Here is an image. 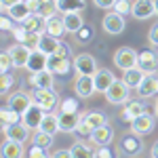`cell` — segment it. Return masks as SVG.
<instances>
[{
  "instance_id": "cell-1",
  "label": "cell",
  "mask_w": 158,
  "mask_h": 158,
  "mask_svg": "<svg viewBox=\"0 0 158 158\" xmlns=\"http://www.w3.org/2000/svg\"><path fill=\"white\" fill-rule=\"evenodd\" d=\"M30 95H32V101L40 106L44 112H53V110L59 108V95L55 89H38V86H32L30 89Z\"/></svg>"
},
{
  "instance_id": "cell-2",
  "label": "cell",
  "mask_w": 158,
  "mask_h": 158,
  "mask_svg": "<svg viewBox=\"0 0 158 158\" xmlns=\"http://www.w3.org/2000/svg\"><path fill=\"white\" fill-rule=\"evenodd\" d=\"M106 99H108V103H112V106H124L131 99V86L127 85L122 78H116L112 82V86L106 91Z\"/></svg>"
},
{
  "instance_id": "cell-3",
  "label": "cell",
  "mask_w": 158,
  "mask_h": 158,
  "mask_svg": "<svg viewBox=\"0 0 158 158\" xmlns=\"http://www.w3.org/2000/svg\"><path fill=\"white\" fill-rule=\"evenodd\" d=\"M101 25H103V32L110 34V36H118L124 32V27H127V21H124V15L116 11H110L103 15V19H101Z\"/></svg>"
},
{
  "instance_id": "cell-4",
  "label": "cell",
  "mask_w": 158,
  "mask_h": 158,
  "mask_svg": "<svg viewBox=\"0 0 158 158\" xmlns=\"http://www.w3.org/2000/svg\"><path fill=\"white\" fill-rule=\"evenodd\" d=\"M2 133H4V139H15V141H23V143L27 139H32V129L23 120L15 122V124H4Z\"/></svg>"
},
{
  "instance_id": "cell-5",
  "label": "cell",
  "mask_w": 158,
  "mask_h": 158,
  "mask_svg": "<svg viewBox=\"0 0 158 158\" xmlns=\"http://www.w3.org/2000/svg\"><path fill=\"white\" fill-rule=\"evenodd\" d=\"M114 65L116 68H120V70H129V68H135L137 65V61H139V53L131 47H122L114 53Z\"/></svg>"
},
{
  "instance_id": "cell-6",
  "label": "cell",
  "mask_w": 158,
  "mask_h": 158,
  "mask_svg": "<svg viewBox=\"0 0 158 158\" xmlns=\"http://www.w3.org/2000/svg\"><path fill=\"white\" fill-rule=\"evenodd\" d=\"M141 150H143L141 135L129 131V133H124L120 137V152L122 154H127V156H137V154H141Z\"/></svg>"
},
{
  "instance_id": "cell-7",
  "label": "cell",
  "mask_w": 158,
  "mask_h": 158,
  "mask_svg": "<svg viewBox=\"0 0 158 158\" xmlns=\"http://www.w3.org/2000/svg\"><path fill=\"white\" fill-rule=\"evenodd\" d=\"M74 68V61H70V57H61L57 53H53L49 55V63H47V70L55 74V76H59V78H65L70 70Z\"/></svg>"
},
{
  "instance_id": "cell-8",
  "label": "cell",
  "mask_w": 158,
  "mask_h": 158,
  "mask_svg": "<svg viewBox=\"0 0 158 158\" xmlns=\"http://www.w3.org/2000/svg\"><path fill=\"white\" fill-rule=\"evenodd\" d=\"M74 72L76 74H93L99 70V65H97V59L91 55V53H78L76 57H74Z\"/></svg>"
},
{
  "instance_id": "cell-9",
  "label": "cell",
  "mask_w": 158,
  "mask_h": 158,
  "mask_svg": "<svg viewBox=\"0 0 158 158\" xmlns=\"http://www.w3.org/2000/svg\"><path fill=\"white\" fill-rule=\"evenodd\" d=\"M154 122H156V114L152 116L150 112H143V114H139L137 118H133L129 127H131L133 133H137V135L143 137V135H150L152 131H154Z\"/></svg>"
},
{
  "instance_id": "cell-10",
  "label": "cell",
  "mask_w": 158,
  "mask_h": 158,
  "mask_svg": "<svg viewBox=\"0 0 158 158\" xmlns=\"http://www.w3.org/2000/svg\"><path fill=\"white\" fill-rule=\"evenodd\" d=\"M74 93L80 99L93 97V93H97V91H95V80H93V76H91V74H78V78L74 80Z\"/></svg>"
},
{
  "instance_id": "cell-11",
  "label": "cell",
  "mask_w": 158,
  "mask_h": 158,
  "mask_svg": "<svg viewBox=\"0 0 158 158\" xmlns=\"http://www.w3.org/2000/svg\"><path fill=\"white\" fill-rule=\"evenodd\" d=\"M32 103H34V101H32L30 91H13V93L6 95V106H11V108L15 110V112H19V114H23Z\"/></svg>"
},
{
  "instance_id": "cell-12",
  "label": "cell",
  "mask_w": 158,
  "mask_h": 158,
  "mask_svg": "<svg viewBox=\"0 0 158 158\" xmlns=\"http://www.w3.org/2000/svg\"><path fill=\"white\" fill-rule=\"evenodd\" d=\"M143 112H148V106H146V101H143V97L141 99H129V101L124 103L122 112H120V120L131 124V120L137 118L139 114H143Z\"/></svg>"
},
{
  "instance_id": "cell-13",
  "label": "cell",
  "mask_w": 158,
  "mask_h": 158,
  "mask_svg": "<svg viewBox=\"0 0 158 158\" xmlns=\"http://www.w3.org/2000/svg\"><path fill=\"white\" fill-rule=\"evenodd\" d=\"M137 68L143 74H156L158 72V55L152 49L139 51V61H137Z\"/></svg>"
},
{
  "instance_id": "cell-14",
  "label": "cell",
  "mask_w": 158,
  "mask_h": 158,
  "mask_svg": "<svg viewBox=\"0 0 158 158\" xmlns=\"http://www.w3.org/2000/svg\"><path fill=\"white\" fill-rule=\"evenodd\" d=\"M44 32L51 34V36H55V38H63L65 34H68L61 13H55V15H51V17L44 19Z\"/></svg>"
},
{
  "instance_id": "cell-15",
  "label": "cell",
  "mask_w": 158,
  "mask_h": 158,
  "mask_svg": "<svg viewBox=\"0 0 158 158\" xmlns=\"http://www.w3.org/2000/svg\"><path fill=\"white\" fill-rule=\"evenodd\" d=\"M27 2V6L32 9V13H36L40 17H51V15H55L57 11V0H25Z\"/></svg>"
},
{
  "instance_id": "cell-16",
  "label": "cell",
  "mask_w": 158,
  "mask_h": 158,
  "mask_svg": "<svg viewBox=\"0 0 158 158\" xmlns=\"http://www.w3.org/2000/svg\"><path fill=\"white\" fill-rule=\"evenodd\" d=\"M9 55H11L13 59V65L15 68H25L27 65V61H30V53H32V49L30 47H25V44H21V42H17V44H13V47H9Z\"/></svg>"
},
{
  "instance_id": "cell-17",
  "label": "cell",
  "mask_w": 158,
  "mask_h": 158,
  "mask_svg": "<svg viewBox=\"0 0 158 158\" xmlns=\"http://www.w3.org/2000/svg\"><path fill=\"white\" fill-rule=\"evenodd\" d=\"M30 86H38V89H55V74L51 70H40V72H32L27 78Z\"/></svg>"
},
{
  "instance_id": "cell-18",
  "label": "cell",
  "mask_w": 158,
  "mask_h": 158,
  "mask_svg": "<svg viewBox=\"0 0 158 158\" xmlns=\"http://www.w3.org/2000/svg\"><path fill=\"white\" fill-rule=\"evenodd\" d=\"M131 15L139 21H146L150 17H154L156 11H154V0H133V9H131Z\"/></svg>"
},
{
  "instance_id": "cell-19",
  "label": "cell",
  "mask_w": 158,
  "mask_h": 158,
  "mask_svg": "<svg viewBox=\"0 0 158 158\" xmlns=\"http://www.w3.org/2000/svg\"><path fill=\"white\" fill-rule=\"evenodd\" d=\"M44 114H47V112L40 108V106L32 103V106L21 114V120H23L32 131H36V129H40V122H42V118H44Z\"/></svg>"
},
{
  "instance_id": "cell-20",
  "label": "cell",
  "mask_w": 158,
  "mask_h": 158,
  "mask_svg": "<svg viewBox=\"0 0 158 158\" xmlns=\"http://www.w3.org/2000/svg\"><path fill=\"white\" fill-rule=\"evenodd\" d=\"M82 114L78 112H59V131L61 133H76Z\"/></svg>"
},
{
  "instance_id": "cell-21",
  "label": "cell",
  "mask_w": 158,
  "mask_h": 158,
  "mask_svg": "<svg viewBox=\"0 0 158 158\" xmlns=\"http://www.w3.org/2000/svg\"><path fill=\"white\" fill-rule=\"evenodd\" d=\"M93 80H95V91L106 95V91L112 86V82L116 80V76H114V72L108 70V68H99L97 72L93 74Z\"/></svg>"
},
{
  "instance_id": "cell-22",
  "label": "cell",
  "mask_w": 158,
  "mask_h": 158,
  "mask_svg": "<svg viewBox=\"0 0 158 158\" xmlns=\"http://www.w3.org/2000/svg\"><path fill=\"white\" fill-rule=\"evenodd\" d=\"M137 93L143 99L158 97V72L156 74H146L143 80H141V85H139V89H137Z\"/></svg>"
},
{
  "instance_id": "cell-23",
  "label": "cell",
  "mask_w": 158,
  "mask_h": 158,
  "mask_svg": "<svg viewBox=\"0 0 158 158\" xmlns=\"http://www.w3.org/2000/svg\"><path fill=\"white\" fill-rule=\"evenodd\" d=\"M89 139H91V143H93V146H97V148L99 146H110V143H112V139H114V129L106 122L103 127H97V129L91 133Z\"/></svg>"
},
{
  "instance_id": "cell-24",
  "label": "cell",
  "mask_w": 158,
  "mask_h": 158,
  "mask_svg": "<svg viewBox=\"0 0 158 158\" xmlns=\"http://www.w3.org/2000/svg\"><path fill=\"white\" fill-rule=\"evenodd\" d=\"M47 63H49V55H47L44 51L32 49V53H30V61H27L25 70H30V74L32 72H40V70H47Z\"/></svg>"
},
{
  "instance_id": "cell-25",
  "label": "cell",
  "mask_w": 158,
  "mask_h": 158,
  "mask_svg": "<svg viewBox=\"0 0 158 158\" xmlns=\"http://www.w3.org/2000/svg\"><path fill=\"white\" fill-rule=\"evenodd\" d=\"M0 154L4 158H21L23 156V141H15V139H4Z\"/></svg>"
},
{
  "instance_id": "cell-26",
  "label": "cell",
  "mask_w": 158,
  "mask_h": 158,
  "mask_svg": "<svg viewBox=\"0 0 158 158\" xmlns=\"http://www.w3.org/2000/svg\"><path fill=\"white\" fill-rule=\"evenodd\" d=\"M63 23H65L68 34H76V32L85 25V19H82L80 11H74V13H65V15H63Z\"/></svg>"
},
{
  "instance_id": "cell-27",
  "label": "cell",
  "mask_w": 158,
  "mask_h": 158,
  "mask_svg": "<svg viewBox=\"0 0 158 158\" xmlns=\"http://www.w3.org/2000/svg\"><path fill=\"white\" fill-rule=\"evenodd\" d=\"M143 76H146V74L141 72L137 65H135V68H129V70H122V80L131 86V89H135V91L139 89L141 80H143Z\"/></svg>"
},
{
  "instance_id": "cell-28",
  "label": "cell",
  "mask_w": 158,
  "mask_h": 158,
  "mask_svg": "<svg viewBox=\"0 0 158 158\" xmlns=\"http://www.w3.org/2000/svg\"><path fill=\"white\" fill-rule=\"evenodd\" d=\"M6 13L11 15V17L15 19V21H17V23H23L25 19L32 15V9L27 6V2H25V0H21V2H17L15 6H11V9H9Z\"/></svg>"
},
{
  "instance_id": "cell-29",
  "label": "cell",
  "mask_w": 158,
  "mask_h": 158,
  "mask_svg": "<svg viewBox=\"0 0 158 158\" xmlns=\"http://www.w3.org/2000/svg\"><path fill=\"white\" fill-rule=\"evenodd\" d=\"M82 122H86V124L95 131L97 127H103V124L108 122V116H106L103 112H99V110H91V112L82 114Z\"/></svg>"
},
{
  "instance_id": "cell-30",
  "label": "cell",
  "mask_w": 158,
  "mask_h": 158,
  "mask_svg": "<svg viewBox=\"0 0 158 158\" xmlns=\"http://www.w3.org/2000/svg\"><path fill=\"white\" fill-rule=\"evenodd\" d=\"M53 141H55V135L47 133V131H42V129H36V131L32 133V143L44 148V150H51V148H53Z\"/></svg>"
},
{
  "instance_id": "cell-31",
  "label": "cell",
  "mask_w": 158,
  "mask_h": 158,
  "mask_svg": "<svg viewBox=\"0 0 158 158\" xmlns=\"http://www.w3.org/2000/svg\"><path fill=\"white\" fill-rule=\"evenodd\" d=\"M40 129L55 135L59 131V114H55V110H53V112H47L44 118H42V122H40Z\"/></svg>"
},
{
  "instance_id": "cell-32",
  "label": "cell",
  "mask_w": 158,
  "mask_h": 158,
  "mask_svg": "<svg viewBox=\"0 0 158 158\" xmlns=\"http://www.w3.org/2000/svg\"><path fill=\"white\" fill-rule=\"evenodd\" d=\"M85 6H86V0H57V11L61 15L74 13V11H82Z\"/></svg>"
},
{
  "instance_id": "cell-33",
  "label": "cell",
  "mask_w": 158,
  "mask_h": 158,
  "mask_svg": "<svg viewBox=\"0 0 158 158\" xmlns=\"http://www.w3.org/2000/svg\"><path fill=\"white\" fill-rule=\"evenodd\" d=\"M59 42H61V38H55V36H51V34H42V38H40V44H38V49L40 51H44L47 55H53L55 51H57V47H59Z\"/></svg>"
},
{
  "instance_id": "cell-34",
  "label": "cell",
  "mask_w": 158,
  "mask_h": 158,
  "mask_svg": "<svg viewBox=\"0 0 158 158\" xmlns=\"http://www.w3.org/2000/svg\"><path fill=\"white\" fill-rule=\"evenodd\" d=\"M72 156L74 158H89V156H95V152L91 150V146H86V141L78 139L72 143Z\"/></svg>"
},
{
  "instance_id": "cell-35",
  "label": "cell",
  "mask_w": 158,
  "mask_h": 158,
  "mask_svg": "<svg viewBox=\"0 0 158 158\" xmlns=\"http://www.w3.org/2000/svg\"><path fill=\"white\" fill-rule=\"evenodd\" d=\"M0 120H2V127L4 124H15V122L21 120V114L15 112L11 106H2V110H0Z\"/></svg>"
},
{
  "instance_id": "cell-36",
  "label": "cell",
  "mask_w": 158,
  "mask_h": 158,
  "mask_svg": "<svg viewBox=\"0 0 158 158\" xmlns=\"http://www.w3.org/2000/svg\"><path fill=\"white\" fill-rule=\"evenodd\" d=\"M23 25L30 30V32H44V17H40V15H36V13H32V15L23 21Z\"/></svg>"
},
{
  "instance_id": "cell-37",
  "label": "cell",
  "mask_w": 158,
  "mask_h": 158,
  "mask_svg": "<svg viewBox=\"0 0 158 158\" xmlns=\"http://www.w3.org/2000/svg\"><path fill=\"white\" fill-rule=\"evenodd\" d=\"M74 36H76V40H78V42L86 44V42H91V40L95 38V27H91V25L86 23V25H82V27H80Z\"/></svg>"
},
{
  "instance_id": "cell-38",
  "label": "cell",
  "mask_w": 158,
  "mask_h": 158,
  "mask_svg": "<svg viewBox=\"0 0 158 158\" xmlns=\"http://www.w3.org/2000/svg\"><path fill=\"white\" fill-rule=\"evenodd\" d=\"M78 99L74 97H65L59 101V112H78Z\"/></svg>"
},
{
  "instance_id": "cell-39",
  "label": "cell",
  "mask_w": 158,
  "mask_h": 158,
  "mask_svg": "<svg viewBox=\"0 0 158 158\" xmlns=\"http://www.w3.org/2000/svg\"><path fill=\"white\" fill-rule=\"evenodd\" d=\"M13 85H15V76H13L11 72L2 74V80H0V89H2V95H9L11 93Z\"/></svg>"
},
{
  "instance_id": "cell-40",
  "label": "cell",
  "mask_w": 158,
  "mask_h": 158,
  "mask_svg": "<svg viewBox=\"0 0 158 158\" xmlns=\"http://www.w3.org/2000/svg\"><path fill=\"white\" fill-rule=\"evenodd\" d=\"M13 68V59H11V55H9V51H2V55H0V72L2 74H6V72H11Z\"/></svg>"
},
{
  "instance_id": "cell-41",
  "label": "cell",
  "mask_w": 158,
  "mask_h": 158,
  "mask_svg": "<svg viewBox=\"0 0 158 158\" xmlns=\"http://www.w3.org/2000/svg\"><path fill=\"white\" fill-rule=\"evenodd\" d=\"M131 9H133V2H131V0H116V4H114L112 11L120 13V15H129Z\"/></svg>"
},
{
  "instance_id": "cell-42",
  "label": "cell",
  "mask_w": 158,
  "mask_h": 158,
  "mask_svg": "<svg viewBox=\"0 0 158 158\" xmlns=\"http://www.w3.org/2000/svg\"><path fill=\"white\" fill-rule=\"evenodd\" d=\"M0 27H2V32H13V30L17 27V21L13 19L9 13H6V15H2V17H0Z\"/></svg>"
},
{
  "instance_id": "cell-43",
  "label": "cell",
  "mask_w": 158,
  "mask_h": 158,
  "mask_svg": "<svg viewBox=\"0 0 158 158\" xmlns=\"http://www.w3.org/2000/svg\"><path fill=\"white\" fill-rule=\"evenodd\" d=\"M148 42L158 49V23H154L150 27V32H148Z\"/></svg>"
},
{
  "instance_id": "cell-44",
  "label": "cell",
  "mask_w": 158,
  "mask_h": 158,
  "mask_svg": "<svg viewBox=\"0 0 158 158\" xmlns=\"http://www.w3.org/2000/svg\"><path fill=\"white\" fill-rule=\"evenodd\" d=\"M30 156H32V158L49 156V150H44V148H40V146H36V143H32V148H30Z\"/></svg>"
},
{
  "instance_id": "cell-45",
  "label": "cell",
  "mask_w": 158,
  "mask_h": 158,
  "mask_svg": "<svg viewBox=\"0 0 158 158\" xmlns=\"http://www.w3.org/2000/svg\"><path fill=\"white\" fill-rule=\"evenodd\" d=\"M93 4L97 9H101V11H112L114 4H116V0H93Z\"/></svg>"
},
{
  "instance_id": "cell-46",
  "label": "cell",
  "mask_w": 158,
  "mask_h": 158,
  "mask_svg": "<svg viewBox=\"0 0 158 158\" xmlns=\"http://www.w3.org/2000/svg\"><path fill=\"white\" fill-rule=\"evenodd\" d=\"M55 53H57V55H61V57H70V55H72V49H70V44H68V42H63V40H61Z\"/></svg>"
},
{
  "instance_id": "cell-47",
  "label": "cell",
  "mask_w": 158,
  "mask_h": 158,
  "mask_svg": "<svg viewBox=\"0 0 158 158\" xmlns=\"http://www.w3.org/2000/svg\"><path fill=\"white\" fill-rule=\"evenodd\" d=\"M95 156H99V158H110V156H114V154L108 150V146H99L97 152H95Z\"/></svg>"
},
{
  "instance_id": "cell-48",
  "label": "cell",
  "mask_w": 158,
  "mask_h": 158,
  "mask_svg": "<svg viewBox=\"0 0 158 158\" xmlns=\"http://www.w3.org/2000/svg\"><path fill=\"white\" fill-rule=\"evenodd\" d=\"M17 2H21V0H0V6H2V11H9V9L15 6Z\"/></svg>"
},
{
  "instance_id": "cell-49",
  "label": "cell",
  "mask_w": 158,
  "mask_h": 158,
  "mask_svg": "<svg viewBox=\"0 0 158 158\" xmlns=\"http://www.w3.org/2000/svg\"><path fill=\"white\" fill-rule=\"evenodd\" d=\"M53 156H55V158H65V156H72V148H70V150H55V152H53Z\"/></svg>"
},
{
  "instance_id": "cell-50",
  "label": "cell",
  "mask_w": 158,
  "mask_h": 158,
  "mask_svg": "<svg viewBox=\"0 0 158 158\" xmlns=\"http://www.w3.org/2000/svg\"><path fill=\"white\" fill-rule=\"evenodd\" d=\"M150 154L158 158V141H154V146H152V150H150Z\"/></svg>"
},
{
  "instance_id": "cell-51",
  "label": "cell",
  "mask_w": 158,
  "mask_h": 158,
  "mask_svg": "<svg viewBox=\"0 0 158 158\" xmlns=\"http://www.w3.org/2000/svg\"><path fill=\"white\" fill-rule=\"evenodd\" d=\"M154 114H156V118H158V97H156V103H154Z\"/></svg>"
},
{
  "instance_id": "cell-52",
  "label": "cell",
  "mask_w": 158,
  "mask_h": 158,
  "mask_svg": "<svg viewBox=\"0 0 158 158\" xmlns=\"http://www.w3.org/2000/svg\"><path fill=\"white\" fill-rule=\"evenodd\" d=\"M154 11H156V17H158V0H154Z\"/></svg>"
}]
</instances>
